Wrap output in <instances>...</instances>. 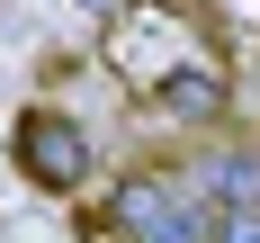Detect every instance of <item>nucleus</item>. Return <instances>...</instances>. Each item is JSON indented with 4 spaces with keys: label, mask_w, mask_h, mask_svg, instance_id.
<instances>
[{
    "label": "nucleus",
    "mask_w": 260,
    "mask_h": 243,
    "mask_svg": "<svg viewBox=\"0 0 260 243\" xmlns=\"http://www.w3.org/2000/svg\"><path fill=\"white\" fill-rule=\"evenodd\" d=\"M90 234H108V243H207V198L180 189L171 171H126V180L99 189Z\"/></svg>",
    "instance_id": "1"
},
{
    "label": "nucleus",
    "mask_w": 260,
    "mask_h": 243,
    "mask_svg": "<svg viewBox=\"0 0 260 243\" xmlns=\"http://www.w3.org/2000/svg\"><path fill=\"white\" fill-rule=\"evenodd\" d=\"M9 153H18V171L36 189H54V198H72L81 180H90V126L81 117H63V108H27L18 117V135H9Z\"/></svg>",
    "instance_id": "2"
},
{
    "label": "nucleus",
    "mask_w": 260,
    "mask_h": 243,
    "mask_svg": "<svg viewBox=\"0 0 260 243\" xmlns=\"http://www.w3.org/2000/svg\"><path fill=\"white\" fill-rule=\"evenodd\" d=\"M144 99H153V117H171V126H215V117H224V63H215V54H180L171 72L144 81Z\"/></svg>",
    "instance_id": "3"
},
{
    "label": "nucleus",
    "mask_w": 260,
    "mask_h": 243,
    "mask_svg": "<svg viewBox=\"0 0 260 243\" xmlns=\"http://www.w3.org/2000/svg\"><path fill=\"white\" fill-rule=\"evenodd\" d=\"M207 243H260V198H234V207H207Z\"/></svg>",
    "instance_id": "4"
}]
</instances>
